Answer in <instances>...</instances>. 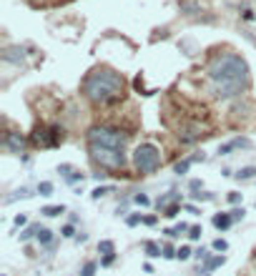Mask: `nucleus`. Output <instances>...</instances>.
I'll list each match as a JSON object with an SVG mask.
<instances>
[{
    "label": "nucleus",
    "instance_id": "obj_1",
    "mask_svg": "<svg viewBox=\"0 0 256 276\" xmlns=\"http://www.w3.org/2000/svg\"><path fill=\"white\" fill-rule=\"evenodd\" d=\"M208 80L213 83V96L221 100L239 98L249 88V63L239 53H219L208 63Z\"/></svg>",
    "mask_w": 256,
    "mask_h": 276
},
{
    "label": "nucleus",
    "instance_id": "obj_2",
    "mask_svg": "<svg viewBox=\"0 0 256 276\" xmlns=\"http://www.w3.org/2000/svg\"><path fill=\"white\" fill-rule=\"evenodd\" d=\"M85 100L96 108H108L126 98V78L113 68H93L80 86Z\"/></svg>",
    "mask_w": 256,
    "mask_h": 276
},
{
    "label": "nucleus",
    "instance_id": "obj_3",
    "mask_svg": "<svg viewBox=\"0 0 256 276\" xmlns=\"http://www.w3.org/2000/svg\"><path fill=\"white\" fill-rule=\"evenodd\" d=\"M85 141L88 146H105V148H123L128 143V133L121 128H113V125H93L85 133Z\"/></svg>",
    "mask_w": 256,
    "mask_h": 276
},
{
    "label": "nucleus",
    "instance_id": "obj_4",
    "mask_svg": "<svg viewBox=\"0 0 256 276\" xmlns=\"http://www.w3.org/2000/svg\"><path fill=\"white\" fill-rule=\"evenodd\" d=\"M161 163H163L161 151H158L154 143H141V146H136V151H133V166H136V171L141 176L158 171Z\"/></svg>",
    "mask_w": 256,
    "mask_h": 276
},
{
    "label": "nucleus",
    "instance_id": "obj_5",
    "mask_svg": "<svg viewBox=\"0 0 256 276\" xmlns=\"http://www.w3.org/2000/svg\"><path fill=\"white\" fill-rule=\"evenodd\" d=\"M91 161L98 163L101 168H111V171H121L126 166V151L123 148H105V146H88Z\"/></svg>",
    "mask_w": 256,
    "mask_h": 276
},
{
    "label": "nucleus",
    "instance_id": "obj_6",
    "mask_svg": "<svg viewBox=\"0 0 256 276\" xmlns=\"http://www.w3.org/2000/svg\"><path fill=\"white\" fill-rule=\"evenodd\" d=\"M30 143L38 146V148H53V131H51V125L38 123L33 128V133H30Z\"/></svg>",
    "mask_w": 256,
    "mask_h": 276
},
{
    "label": "nucleus",
    "instance_id": "obj_7",
    "mask_svg": "<svg viewBox=\"0 0 256 276\" xmlns=\"http://www.w3.org/2000/svg\"><path fill=\"white\" fill-rule=\"evenodd\" d=\"M3 148H8L10 153H23L26 151V136L20 131H5L3 133Z\"/></svg>",
    "mask_w": 256,
    "mask_h": 276
},
{
    "label": "nucleus",
    "instance_id": "obj_8",
    "mask_svg": "<svg viewBox=\"0 0 256 276\" xmlns=\"http://www.w3.org/2000/svg\"><path fill=\"white\" fill-rule=\"evenodd\" d=\"M0 58L5 63H10V66H23L26 63V48L23 46H8V48H3Z\"/></svg>",
    "mask_w": 256,
    "mask_h": 276
},
{
    "label": "nucleus",
    "instance_id": "obj_9",
    "mask_svg": "<svg viewBox=\"0 0 256 276\" xmlns=\"http://www.w3.org/2000/svg\"><path fill=\"white\" fill-rule=\"evenodd\" d=\"M201 136H206V133H204V128H201L199 123H188V125H183L181 133H179L181 143H196Z\"/></svg>",
    "mask_w": 256,
    "mask_h": 276
},
{
    "label": "nucleus",
    "instance_id": "obj_10",
    "mask_svg": "<svg viewBox=\"0 0 256 276\" xmlns=\"http://www.w3.org/2000/svg\"><path fill=\"white\" fill-rule=\"evenodd\" d=\"M241 148H251V141L249 138H231L229 143L219 146V153L221 156H231L233 151H241Z\"/></svg>",
    "mask_w": 256,
    "mask_h": 276
},
{
    "label": "nucleus",
    "instance_id": "obj_11",
    "mask_svg": "<svg viewBox=\"0 0 256 276\" xmlns=\"http://www.w3.org/2000/svg\"><path fill=\"white\" fill-rule=\"evenodd\" d=\"M168 203H181V196L176 194V191H168V194L158 196V201H156V208H158V211H163Z\"/></svg>",
    "mask_w": 256,
    "mask_h": 276
},
{
    "label": "nucleus",
    "instance_id": "obj_12",
    "mask_svg": "<svg viewBox=\"0 0 256 276\" xmlns=\"http://www.w3.org/2000/svg\"><path fill=\"white\" fill-rule=\"evenodd\" d=\"M211 224L216 226L219 231H226V228H229V226L233 224V219H231V214H216V216L211 219Z\"/></svg>",
    "mask_w": 256,
    "mask_h": 276
},
{
    "label": "nucleus",
    "instance_id": "obj_13",
    "mask_svg": "<svg viewBox=\"0 0 256 276\" xmlns=\"http://www.w3.org/2000/svg\"><path fill=\"white\" fill-rule=\"evenodd\" d=\"M40 214H43V216H48V219H55V216H60V214H66V206H63V203L43 206V208H40Z\"/></svg>",
    "mask_w": 256,
    "mask_h": 276
},
{
    "label": "nucleus",
    "instance_id": "obj_14",
    "mask_svg": "<svg viewBox=\"0 0 256 276\" xmlns=\"http://www.w3.org/2000/svg\"><path fill=\"white\" fill-rule=\"evenodd\" d=\"M40 233V224H28L23 231H20V241H30V239H38Z\"/></svg>",
    "mask_w": 256,
    "mask_h": 276
},
{
    "label": "nucleus",
    "instance_id": "obj_15",
    "mask_svg": "<svg viewBox=\"0 0 256 276\" xmlns=\"http://www.w3.org/2000/svg\"><path fill=\"white\" fill-rule=\"evenodd\" d=\"M30 196H35L33 191H30L28 186H20L18 191H13V194L5 199V203H13V201H18V199H30Z\"/></svg>",
    "mask_w": 256,
    "mask_h": 276
},
{
    "label": "nucleus",
    "instance_id": "obj_16",
    "mask_svg": "<svg viewBox=\"0 0 256 276\" xmlns=\"http://www.w3.org/2000/svg\"><path fill=\"white\" fill-rule=\"evenodd\" d=\"M143 249H146V256H151V259L163 256V246H158L156 241H146V244H143Z\"/></svg>",
    "mask_w": 256,
    "mask_h": 276
},
{
    "label": "nucleus",
    "instance_id": "obj_17",
    "mask_svg": "<svg viewBox=\"0 0 256 276\" xmlns=\"http://www.w3.org/2000/svg\"><path fill=\"white\" fill-rule=\"evenodd\" d=\"M98 251L103 253V256H116V244H113L111 239H103V241L98 244Z\"/></svg>",
    "mask_w": 256,
    "mask_h": 276
},
{
    "label": "nucleus",
    "instance_id": "obj_18",
    "mask_svg": "<svg viewBox=\"0 0 256 276\" xmlns=\"http://www.w3.org/2000/svg\"><path fill=\"white\" fill-rule=\"evenodd\" d=\"M179 5H181V13H183V15H194V13H201V5L191 3V0H179Z\"/></svg>",
    "mask_w": 256,
    "mask_h": 276
},
{
    "label": "nucleus",
    "instance_id": "obj_19",
    "mask_svg": "<svg viewBox=\"0 0 256 276\" xmlns=\"http://www.w3.org/2000/svg\"><path fill=\"white\" fill-rule=\"evenodd\" d=\"M113 186H96L93 191H91V199L93 201H98V199H103V196H108V194H113Z\"/></svg>",
    "mask_w": 256,
    "mask_h": 276
},
{
    "label": "nucleus",
    "instance_id": "obj_20",
    "mask_svg": "<svg viewBox=\"0 0 256 276\" xmlns=\"http://www.w3.org/2000/svg\"><path fill=\"white\" fill-rule=\"evenodd\" d=\"M233 176H236L239 181H251V178L256 176V166H244L241 171H239V174H233Z\"/></svg>",
    "mask_w": 256,
    "mask_h": 276
},
{
    "label": "nucleus",
    "instance_id": "obj_21",
    "mask_svg": "<svg viewBox=\"0 0 256 276\" xmlns=\"http://www.w3.org/2000/svg\"><path fill=\"white\" fill-rule=\"evenodd\" d=\"M38 244H40V246H51V244H53V231H51V228H40Z\"/></svg>",
    "mask_w": 256,
    "mask_h": 276
},
{
    "label": "nucleus",
    "instance_id": "obj_22",
    "mask_svg": "<svg viewBox=\"0 0 256 276\" xmlns=\"http://www.w3.org/2000/svg\"><path fill=\"white\" fill-rule=\"evenodd\" d=\"M191 163H194V158H183V161H179V163L174 166V174H176V176H183V174H188Z\"/></svg>",
    "mask_w": 256,
    "mask_h": 276
},
{
    "label": "nucleus",
    "instance_id": "obj_23",
    "mask_svg": "<svg viewBox=\"0 0 256 276\" xmlns=\"http://www.w3.org/2000/svg\"><path fill=\"white\" fill-rule=\"evenodd\" d=\"M181 208H183V203H171V206H166V208L161 211V214H163L166 219H176Z\"/></svg>",
    "mask_w": 256,
    "mask_h": 276
},
{
    "label": "nucleus",
    "instance_id": "obj_24",
    "mask_svg": "<svg viewBox=\"0 0 256 276\" xmlns=\"http://www.w3.org/2000/svg\"><path fill=\"white\" fill-rule=\"evenodd\" d=\"M35 191H38L40 196H51V194H53V183H51V181H40Z\"/></svg>",
    "mask_w": 256,
    "mask_h": 276
},
{
    "label": "nucleus",
    "instance_id": "obj_25",
    "mask_svg": "<svg viewBox=\"0 0 256 276\" xmlns=\"http://www.w3.org/2000/svg\"><path fill=\"white\" fill-rule=\"evenodd\" d=\"M96 269H98L96 261H85L83 269H80V276H96Z\"/></svg>",
    "mask_w": 256,
    "mask_h": 276
},
{
    "label": "nucleus",
    "instance_id": "obj_26",
    "mask_svg": "<svg viewBox=\"0 0 256 276\" xmlns=\"http://www.w3.org/2000/svg\"><path fill=\"white\" fill-rule=\"evenodd\" d=\"M60 236H63V239H76L78 233H76L73 224H66V226H63V228H60Z\"/></svg>",
    "mask_w": 256,
    "mask_h": 276
},
{
    "label": "nucleus",
    "instance_id": "obj_27",
    "mask_svg": "<svg viewBox=\"0 0 256 276\" xmlns=\"http://www.w3.org/2000/svg\"><path fill=\"white\" fill-rule=\"evenodd\" d=\"M179 256V249H174V246H171V244H163V259H176Z\"/></svg>",
    "mask_w": 256,
    "mask_h": 276
},
{
    "label": "nucleus",
    "instance_id": "obj_28",
    "mask_svg": "<svg viewBox=\"0 0 256 276\" xmlns=\"http://www.w3.org/2000/svg\"><path fill=\"white\" fill-rule=\"evenodd\" d=\"M191 256H194V251H191V246H181V249H179V256H176V259H179V261H188Z\"/></svg>",
    "mask_w": 256,
    "mask_h": 276
},
{
    "label": "nucleus",
    "instance_id": "obj_29",
    "mask_svg": "<svg viewBox=\"0 0 256 276\" xmlns=\"http://www.w3.org/2000/svg\"><path fill=\"white\" fill-rule=\"evenodd\" d=\"M229 214H231V219H233V221H244V216H246V208H244V206H236L233 211H229Z\"/></svg>",
    "mask_w": 256,
    "mask_h": 276
},
{
    "label": "nucleus",
    "instance_id": "obj_30",
    "mask_svg": "<svg viewBox=\"0 0 256 276\" xmlns=\"http://www.w3.org/2000/svg\"><path fill=\"white\" fill-rule=\"evenodd\" d=\"M126 224L128 226H138V224H143V216L141 214H128L126 216Z\"/></svg>",
    "mask_w": 256,
    "mask_h": 276
},
{
    "label": "nucleus",
    "instance_id": "obj_31",
    "mask_svg": "<svg viewBox=\"0 0 256 276\" xmlns=\"http://www.w3.org/2000/svg\"><path fill=\"white\" fill-rule=\"evenodd\" d=\"M201 233H204V231H201V226H191L188 239H191V241H199V239H201Z\"/></svg>",
    "mask_w": 256,
    "mask_h": 276
},
{
    "label": "nucleus",
    "instance_id": "obj_32",
    "mask_svg": "<svg viewBox=\"0 0 256 276\" xmlns=\"http://www.w3.org/2000/svg\"><path fill=\"white\" fill-rule=\"evenodd\" d=\"M213 251H229V241L226 239H216L213 241Z\"/></svg>",
    "mask_w": 256,
    "mask_h": 276
},
{
    "label": "nucleus",
    "instance_id": "obj_33",
    "mask_svg": "<svg viewBox=\"0 0 256 276\" xmlns=\"http://www.w3.org/2000/svg\"><path fill=\"white\" fill-rule=\"evenodd\" d=\"M133 201H136L138 206H151V199H148L146 194H136V196H133Z\"/></svg>",
    "mask_w": 256,
    "mask_h": 276
},
{
    "label": "nucleus",
    "instance_id": "obj_34",
    "mask_svg": "<svg viewBox=\"0 0 256 276\" xmlns=\"http://www.w3.org/2000/svg\"><path fill=\"white\" fill-rule=\"evenodd\" d=\"M13 226H15V228L28 226V216H26V214H18V216H15V221H13Z\"/></svg>",
    "mask_w": 256,
    "mask_h": 276
},
{
    "label": "nucleus",
    "instance_id": "obj_35",
    "mask_svg": "<svg viewBox=\"0 0 256 276\" xmlns=\"http://www.w3.org/2000/svg\"><path fill=\"white\" fill-rule=\"evenodd\" d=\"M241 194H239V191H231V194H229V203H233V206H239L241 203Z\"/></svg>",
    "mask_w": 256,
    "mask_h": 276
},
{
    "label": "nucleus",
    "instance_id": "obj_36",
    "mask_svg": "<svg viewBox=\"0 0 256 276\" xmlns=\"http://www.w3.org/2000/svg\"><path fill=\"white\" fill-rule=\"evenodd\" d=\"M71 171H73L71 163H60V166H58V174H63V178H68V176H71Z\"/></svg>",
    "mask_w": 256,
    "mask_h": 276
},
{
    "label": "nucleus",
    "instance_id": "obj_37",
    "mask_svg": "<svg viewBox=\"0 0 256 276\" xmlns=\"http://www.w3.org/2000/svg\"><path fill=\"white\" fill-rule=\"evenodd\" d=\"M174 231H176V236H181V233H186V231H191V226L181 221V224H176V226H174Z\"/></svg>",
    "mask_w": 256,
    "mask_h": 276
},
{
    "label": "nucleus",
    "instance_id": "obj_38",
    "mask_svg": "<svg viewBox=\"0 0 256 276\" xmlns=\"http://www.w3.org/2000/svg\"><path fill=\"white\" fill-rule=\"evenodd\" d=\"M183 211H188V214H194V216H199V214H201V208H199V206H194V203H183Z\"/></svg>",
    "mask_w": 256,
    "mask_h": 276
},
{
    "label": "nucleus",
    "instance_id": "obj_39",
    "mask_svg": "<svg viewBox=\"0 0 256 276\" xmlns=\"http://www.w3.org/2000/svg\"><path fill=\"white\" fill-rule=\"evenodd\" d=\"M191 196H194L196 201H213V199H216L213 194H191Z\"/></svg>",
    "mask_w": 256,
    "mask_h": 276
},
{
    "label": "nucleus",
    "instance_id": "obj_40",
    "mask_svg": "<svg viewBox=\"0 0 256 276\" xmlns=\"http://www.w3.org/2000/svg\"><path fill=\"white\" fill-rule=\"evenodd\" d=\"M188 188H191V191H194V194H199V191L204 188V183H201L199 178H194V181H191V183H188Z\"/></svg>",
    "mask_w": 256,
    "mask_h": 276
},
{
    "label": "nucleus",
    "instance_id": "obj_41",
    "mask_svg": "<svg viewBox=\"0 0 256 276\" xmlns=\"http://www.w3.org/2000/svg\"><path fill=\"white\" fill-rule=\"evenodd\" d=\"M194 259H199V261H206V259H208V251H206V249H199V251H194Z\"/></svg>",
    "mask_w": 256,
    "mask_h": 276
},
{
    "label": "nucleus",
    "instance_id": "obj_42",
    "mask_svg": "<svg viewBox=\"0 0 256 276\" xmlns=\"http://www.w3.org/2000/svg\"><path fill=\"white\" fill-rule=\"evenodd\" d=\"M66 181H68L71 186H73V183H83V174H71Z\"/></svg>",
    "mask_w": 256,
    "mask_h": 276
},
{
    "label": "nucleus",
    "instance_id": "obj_43",
    "mask_svg": "<svg viewBox=\"0 0 256 276\" xmlns=\"http://www.w3.org/2000/svg\"><path fill=\"white\" fill-rule=\"evenodd\" d=\"M156 221H158V216H143V224L146 226H156Z\"/></svg>",
    "mask_w": 256,
    "mask_h": 276
},
{
    "label": "nucleus",
    "instance_id": "obj_44",
    "mask_svg": "<svg viewBox=\"0 0 256 276\" xmlns=\"http://www.w3.org/2000/svg\"><path fill=\"white\" fill-rule=\"evenodd\" d=\"M241 18H244V20H254L256 15H254V10H249V8H246V10L241 13Z\"/></svg>",
    "mask_w": 256,
    "mask_h": 276
},
{
    "label": "nucleus",
    "instance_id": "obj_45",
    "mask_svg": "<svg viewBox=\"0 0 256 276\" xmlns=\"http://www.w3.org/2000/svg\"><path fill=\"white\" fill-rule=\"evenodd\" d=\"M113 261H116V256H103V261H101V264H103V266H111Z\"/></svg>",
    "mask_w": 256,
    "mask_h": 276
},
{
    "label": "nucleus",
    "instance_id": "obj_46",
    "mask_svg": "<svg viewBox=\"0 0 256 276\" xmlns=\"http://www.w3.org/2000/svg\"><path fill=\"white\" fill-rule=\"evenodd\" d=\"M76 241H78V244H83V241H88V233H78V236H76Z\"/></svg>",
    "mask_w": 256,
    "mask_h": 276
},
{
    "label": "nucleus",
    "instance_id": "obj_47",
    "mask_svg": "<svg viewBox=\"0 0 256 276\" xmlns=\"http://www.w3.org/2000/svg\"><path fill=\"white\" fill-rule=\"evenodd\" d=\"M254 261H256V249H254Z\"/></svg>",
    "mask_w": 256,
    "mask_h": 276
}]
</instances>
